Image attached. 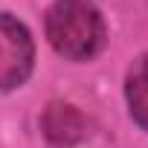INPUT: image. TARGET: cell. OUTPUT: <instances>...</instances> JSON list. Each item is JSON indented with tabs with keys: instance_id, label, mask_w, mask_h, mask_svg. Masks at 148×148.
I'll return each instance as SVG.
<instances>
[{
	"instance_id": "obj_1",
	"label": "cell",
	"mask_w": 148,
	"mask_h": 148,
	"mask_svg": "<svg viewBox=\"0 0 148 148\" xmlns=\"http://www.w3.org/2000/svg\"><path fill=\"white\" fill-rule=\"evenodd\" d=\"M47 38L64 58H93L105 44V21L90 0H55L47 12Z\"/></svg>"
},
{
	"instance_id": "obj_2",
	"label": "cell",
	"mask_w": 148,
	"mask_h": 148,
	"mask_svg": "<svg viewBox=\"0 0 148 148\" xmlns=\"http://www.w3.org/2000/svg\"><path fill=\"white\" fill-rule=\"evenodd\" d=\"M35 61V44L29 29L12 18V15H0V90H15L21 87Z\"/></svg>"
},
{
	"instance_id": "obj_3",
	"label": "cell",
	"mask_w": 148,
	"mask_h": 148,
	"mask_svg": "<svg viewBox=\"0 0 148 148\" xmlns=\"http://www.w3.org/2000/svg\"><path fill=\"white\" fill-rule=\"evenodd\" d=\"M125 96H128L134 122L148 131V55H142L131 64L128 79H125Z\"/></svg>"
},
{
	"instance_id": "obj_4",
	"label": "cell",
	"mask_w": 148,
	"mask_h": 148,
	"mask_svg": "<svg viewBox=\"0 0 148 148\" xmlns=\"http://www.w3.org/2000/svg\"><path fill=\"white\" fill-rule=\"evenodd\" d=\"M44 128L55 145H70L82 136V119L70 105H52L44 116Z\"/></svg>"
}]
</instances>
